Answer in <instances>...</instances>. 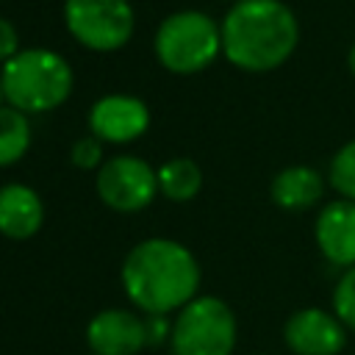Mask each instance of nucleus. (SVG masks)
<instances>
[{"mask_svg":"<svg viewBox=\"0 0 355 355\" xmlns=\"http://www.w3.org/2000/svg\"><path fill=\"white\" fill-rule=\"evenodd\" d=\"M202 269L194 252L175 239H144L122 261V288L147 316H169L200 291Z\"/></svg>","mask_w":355,"mask_h":355,"instance_id":"1","label":"nucleus"},{"mask_svg":"<svg viewBox=\"0 0 355 355\" xmlns=\"http://www.w3.org/2000/svg\"><path fill=\"white\" fill-rule=\"evenodd\" d=\"M300 44V19L283 0H236L222 19V55L244 72L283 67Z\"/></svg>","mask_w":355,"mask_h":355,"instance_id":"2","label":"nucleus"},{"mask_svg":"<svg viewBox=\"0 0 355 355\" xmlns=\"http://www.w3.org/2000/svg\"><path fill=\"white\" fill-rule=\"evenodd\" d=\"M6 105L22 114H47L64 105L72 94L69 61L47 47H25L0 69Z\"/></svg>","mask_w":355,"mask_h":355,"instance_id":"3","label":"nucleus"},{"mask_svg":"<svg viewBox=\"0 0 355 355\" xmlns=\"http://www.w3.org/2000/svg\"><path fill=\"white\" fill-rule=\"evenodd\" d=\"M155 58L175 75H194L222 55V25L197 8L169 14L153 39Z\"/></svg>","mask_w":355,"mask_h":355,"instance_id":"4","label":"nucleus"},{"mask_svg":"<svg viewBox=\"0 0 355 355\" xmlns=\"http://www.w3.org/2000/svg\"><path fill=\"white\" fill-rule=\"evenodd\" d=\"M239 338L233 308L214 297L197 294L172 319V355H233Z\"/></svg>","mask_w":355,"mask_h":355,"instance_id":"5","label":"nucleus"},{"mask_svg":"<svg viewBox=\"0 0 355 355\" xmlns=\"http://www.w3.org/2000/svg\"><path fill=\"white\" fill-rule=\"evenodd\" d=\"M64 25L86 50L114 53L130 42L136 11L130 0H64Z\"/></svg>","mask_w":355,"mask_h":355,"instance_id":"6","label":"nucleus"},{"mask_svg":"<svg viewBox=\"0 0 355 355\" xmlns=\"http://www.w3.org/2000/svg\"><path fill=\"white\" fill-rule=\"evenodd\" d=\"M97 194L116 214H139L161 194L158 169L139 155H114L97 169Z\"/></svg>","mask_w":355,"mask_h":355,"instance_id":"7","label":"nucleus"},{"mask_svg":"<svg viewBox=\"0 0 355 355\" xmlns=\"http://www.w3.org/2000/svg\"><path fill=\"white\" fill-rule=\"evenodd\" d=\"M86 122L103 144H128L150 128V108L136 94H103L89 108Z\"/></svg>","mask_w":355,"mask_h":355,"instance_id":"8","label":"nucleus"},{"mask_svg":"<svg viewBox=\"0 0 355 355\" xmlns=\"http://www.w3.org/2000/svg\"><path fill=\"white\" fill-rule=\"evenodd\" d=\"M283 341L294 355H338L347 347V327L333 311L311 305L286 319Z\"/></svg>","mask_w":355,"mask_h":355,"instance_id":"9","label":"nucleus"},{"mask_svg":"<svg viewBox=\"0 0 355 355\" xmlns=\"http://www.w3.org/2000/svg\"><path fill=\"white\" fill-rule=\"evenodd\" d=\"M86 344L94 355H139L147 347L144 319L125 308H105L92 316Z\"/></svg>","mask_w":355,"mask_h":355,"instance_id":"10","label":"nucleus"},{"mask_svg":"<svg viewBox=\"0 0 355 355\" xmlns=\"http://www.w3.org/2000/svg\"><path fill=\"white\" fill-rule=\"evenodd\" d=\"M313 239L324 261L338 269L355 266V202L341 197L324 202L313 222Z\"/></svg>","mask_w":355,"mask_h":355,"instance_id":"11","label":"nucleus"},{"mask_svg":"<svg viewBox=\"0 0 355 355\" xmlns=\"http://www.w3.org/2000/svg\"><path fill=\"white\" fill-rule=\"evenodd\" d=\"M44 225V202L25 183L0 186V233L11 241L33 239Z\"/></svg>","mask_w":355,"mask_h":355,"instance_id":"12","label":"nucleus"},{"mask_svg":"<svg viewBox=\"0 0 355 355\" xmlns=\"http://www.w3.org/2000/svg\"><path fill=\"white\" fill-rule=\"evenodd\" d=\"M327 189V178L316 166L308 164H291L283 166L272 183H269V197L277 208L283 211H308L322 202V194Z\"/></svg>","mask_w":355,"mask_h":355,"instance_id":"13","label":"nucleus"},{"mask_svg":"<svg viewBox=\"0 0 355 355\" xmlns=\"http://www.w3.org/2000/svg\"><path fill=\"white\" fill-rule=\"evenodd\" d=\"M202 189V169L191 158H169L158 166V191L172 202L194 200Z\"/></svg>","mask_w":355,"mask_h":355,"instance_id":"14","label":"nucleus"},{"mask_svg":"<svg viewBox=\"0 0 355 355\" xmlns=\"http://www.w3.org/2000/svg\"><path fill=\"white\" fill-rule=\"evenodd\" d=\"M33 139L28 114L3 105L0 108V166H11L17 161H22V155L28 153Z\"/></svg>","mask_w":355,"mask_h":355,"instance_id":"15","label":"nucleus"},{"mask_svg":"<svg viewBox=\"0 0 355 355\" xmlns=\"http://www.w3.org/2000/svg\"><path fill=\"white\" fill-rule=\"evenodd\" d=\"M327 186L341 197V200H352L355 202V139L344 141L330 164H327Z\"/></svg>","mask_w":355,"mask_h":355,"instance_id":"16","label":"nucleus"},{"mask_svg":"<svg viewBox=\"0 0 355 355\" xmlns=\"http://www.w3.org/2000/svg\"><path fill=\"white\" fill-rule=\"evenodd\" d=\"M333 313L347 330H355V266L341 269V277L333 286Z\"/></svg>","mask_w":355,"mask_h":355,"instance_id":"17","label":"nucleus"},{"mask_svg":"<svg viewBox=\"0 0 355 355\" xmlns=\"http://www.w3.org/2000/svg\"><path fill=\"white\" fill-rule=\"evenodd\" d=\"M69 161H72V166H78V169H83V172H89V169H100L105 161H103V141L97 139V136H80L75 144H72V150H69Z\"/></svg>","mask_w":355,"mask_h":355,"instance_id":"18","label":"nucleus"},{"mask_svg":"<svg viewBox=\"0 0 355 355\" xmlns=\"http://www.w3.org/2000/svg\"><path fill=\"white\" fill-rule=\"evenodd\" d=\"M144 327H147V347H161L166 338H172L169 316H147Z\"/></svg>","mask_w":355,"mask_h":355,"instance_id":"19","label":"nucleus"},{"mask_svg":"<svg viewBox=\"0 0 355 355\" xmlns=\"http://www.w3.org/2000/svg\"><path fill=\"white\" fill-rule=\"evenodd\" d=\"M17 53H19V33L6 17H0V64L14 58Z\"/></svg>","mask_w":355,"mask_h":355,"instance_id":"20","label":"nucleus"},{"mask_svg":"<svg viewBox=\"0 0 355 355\" xmlns=\"http://www.w3.org/2000/svg\"><path fill=\"white\" fill-rule=\"evenodd\" d=\"M347 69H349V75L355 78V42H352L349 50H347Z\"/></svg>","mask_w":355,"mask_h":355,"instance_id":"21","label":"nucleus"},{"mask_svg":"<svg viewBox=\"0 0 355 355\" xmlns=\"http://www.w3.org/2000/svg\"><path fill=\"white\" fill-rule=\"evenodd\" d=\"M6 105V94H3V83H0V108Z\"/></svg>","mask_w":355,"mask_h":355,"instance_id":"22","label":"nucleus"},{"mask_svg":"<svg viewBox=\"0 0 355 355\" xmlns=\"http://www.w3.org/2000/svg\"><path fill=\"white\" fill-rule=\"evenodd\" d=\"M233 3H236V0H233Z\"/></svg>","mask_w":355,"mask_h":355,"instance_id":"23","label":"nucleus"}]
</instances>
